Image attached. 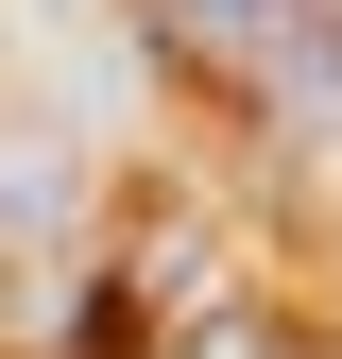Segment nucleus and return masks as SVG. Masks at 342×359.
Returning <instances> with one entry per match:
<instances>
[{
	"mask_svg": "<svg viewBox=\"0 0 342 359\" xmlns=\"http://www.w3.org/2000/svg\"><path fill=\"white\" fill-rule=\"evenodd\" d=\"M137 34L256 120H342V0H137Z\"/></svg>",
	"mask_w": 342,
	"mask_h": 359,
	"instance_id": "f257e3e1",
	"label": "nucleus"
},
{
	"mask_svg": "<svg viewBox=\"0 0 342 359\" xmlns=\"http://www.w3.org/2000/svg\"><path fill=\"white\" fill-rule=\"evenodd\" d=\"M189 359H291V342H256V325H205V342H189Z\"/></svg>",
	"mask_w": 342,
	"mask_h": 359,
	"instance_id": "f03ea898",
	"label": "nucleus"
}]
</instances>
